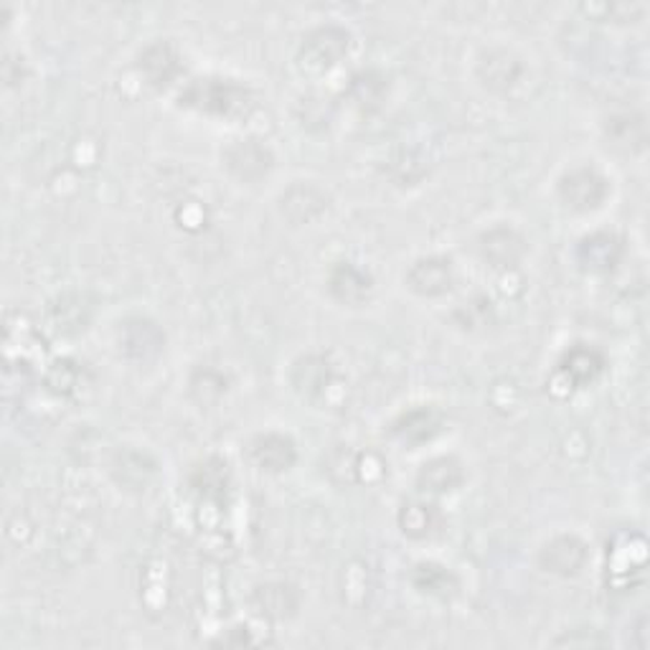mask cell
Masks as SVG:
<instances>
[{"label":"cell","instance_id":"obj_5","mask_svg":"<svg viewBox=\"0 0 650 650\" xmlns=\"http://www.w3.org/2000/svg\"><path fill=\"white\" fill-rule=\"evenodd\" d=\"M163 345H166V335L151 318L135 316L120 326V349L128 359L151 361L163 351Z\"/></svg>","mask_w":650,"mask_h":650},{"label":"cell","instance_id":"obj_21","mask_svg":"<svg viewBox=\"0 0 650 650\" xmlns=\"http://www.w3.org/2000/svg\"><path fill=\"white\" fill-rule=\"evenodd\" d=\"M155 473V463L140 450H120L112 460V475L130 491H145Z\"/></svg>","mask_w":650,"mask_h":650},{"label":"cell","instance_id":"obj_15","mask_svg":"<svg viewBox=\"0 0 650 650\" xmlns=\"http://www.w3.org/2000/svg\"><path fill=\"white\" fill-rule=\"evenodd\" d=\"M191 491L206 504L227 506L229 488H232V473H229L227 460L221 458H209L191 473Z\"/></svg>","mask_w":650,"mask_h":650},{"label":"cell","instance_id":"obj_1","mask_svg":"<svg viewBox=\"0 0 650 650\" xmlns=\"http://www.w3.org/2000/svg\"><path fill=\"white\" fill-rule=\"evenodd\" d=\"M178 102L213 118H240L252 107V92L234 79L203 77L188 81Z\"/></svg>","mask_w":650,"mask_h":650},{"label":"cell","instance_id":"obj_12","mask_svg":"<svg viewBox=\"0 0 650 650\" xmlns=\"http://www.w3.org/2000/svg\"><path fill=\"white\" fill-rule=\"evenodd\" d=\"M605 372V356L597 349H592L587 343L572 345L559 361V374L566 378V384H572L574 389H584V386L595 384Z\"/></svg>","mask_w":650,"mask_h":650},{"label":"cell","instance_id":"obj_8","mask_svg":"<svg viewBox=\"0 0 650 650\" xmlns=\"http://www.w3.org/2000/svg\"><path fill=\"white\" fill-rule=\"evenodd\" d=\"M587 544L580 537L564 533V537L551 539L549 544L541 549L539 562L547 572L559 574V577H574L582 572V566L587 564Z\"/></svg>","mask_w":650,"mask_h":650},{"label":"cell","instance_id":"obj_9","mask_svg":"<svg viewBox=\"0 0 650 650\" xmlns=\"http://www.w3.org/2000/svg\"><path fill=\"white\" fill-rule=\"evenodd\" d=\"M250 458L260 471L285 473L290 471L295 460H298V450H295V442L287 438V434L267 432L257 434V438L250 442Z\"/></svg>","mask_w":650,"mask_h":650},{"label":"cell","instance_id":"obj_25","mask_svg":"<svg viewBox=\"0 0 650 650\" xmlns=\"http://www.w3.org/2000/svg\"><path fill=\"white\" fill-rule=\"evenodd\" d=\"M333 382V366L323 356H306L293 368V384L302 397H318Z\"/></svg>","mask_w":650,"mask_h":650},{"label":"cell","instance_id":"obj_19","mask_svg":"<svg viewBox=\"0 0 650 650\" xmlns=\"http://www.w3.org/2000/svg\"><path fill=\"white\" fill-rule=\"evenodd\" d=\"M445 516L430 500H407L399 511V526L409 539H430L442 529Z\"/></svg>","mask_w":650,"mask_h":650},{"label":"cell","instance_id":"obj_7","mask_svg":"<svg viewBox=\"0 0 650 650\" xmlns=\"http://www.w3.org/2000/svg\"><path fill=\"white\" fill-rule=\"evenodd\" d=\"M137 69L151 87L168 89L184 74V64H180V56L170 41H155L140 54Z\"/></svg>","mask_w":650,"mask_h":650},{"label":"cell","instance_id":"obj_26","mask_svg":"<svg viewBox=\"0 0 650 650\" xmlns=\"http://www.w3.org/2000/svg\"><path fill=\"white\" fill-rule=\"evenodd\" d=\"M46 386L59 397H74L87 386V368L71 359H62L48 368Z\"/></svg>","mask_w":650,"mask_h":650},{"label":"cell","instance_id":"obj_24","mask_svg":"<svg viewBox=\"0 0 650 650\" xmlns=\"http://www.w3.org/2000/svg\"><path fill=\"white\" fill-rule=\"evenodd\" d=\"M605 135L615 147L625 153H640L646 147V122L640 114H613L605 125Z\"/></svg>","mask_w":650,"mask_h":650},{"label":"cell","instance_id":"obj_14","mask_svg":"<svg viewBox=\"0 0 650 650\" xmlns=\"http://www.w3.org/2000/svg\"><path fill=\"white\" fill-rule=\"evenodd\" d=\"M465 481L463 463L452 455H440L427 460V463L419 467L417 475V488L422 493H430V496H445V493L458 491Z\"/></svg>","mask_w":650,"mask_h":650},{"label":"cell","instance_id":"obj_3","mask_svg":"<svg viewBox=\"0 0 650 650\" xmlns=\"http://www.w3.org/2000/svg\"><path fill=\"white\" fill-rule=\"evenodd\" d=\"M559 196L572 211L590 213L599 209L610 196V184L592 168H577L559 180Z\"/></svg>","mask_w":650,"mask_h":650},{"label":"cell","instance_id":"obj_11","mask_svg":"<svg viewBox=\"0 0 650 650\" xmlns=\"http://www.w3.org/2000/svg\"><path fill=\"white\" fill-rule=\"evenodd\" d=\"M394 434L409 448H419L425 442H432L438 434L445 430V417L434 407H417L401 415L394 422Z\"/></svg>","mask_w":650,"mask_h":650},{"label":"cell","instance_id":"obj_20","mask_svg":"<svg viewBox=\"0 0 650 650\" xmlns=\"http://www.w3.org/2000/svg\"><path fill=\"white\" fill-rule=\"evenodd\" d=\"M279 203H283V213L287 219L295 224H308L326 211L328 196L312 184H295Z\"/></svg>","mask_w":650,"mask_h":650},{"label":"cell","instance_id":"obj_18","mask_svg":"<svg viewBox=\"0 0 650 650\" xmlns=\"http://www.w3.org/2000/svg\"><path fill=\"white\" fill-rule=\"evenodd\" d=\"M252 605L254 610L269 617V620H285V617H293L295 610H298L300 597L298 590L290 587V584L269 582L260 584V587L252 592Z\"/></svg>","mask_w":650,"mask_h":650},{"label":"cell","instance_id":"obj_2","mask_svg":"<svg viewBox=\"0 0 650 650\" xmlns=\"http://www.w3.org/2000/svg\"><path fill=\"white\" fill-rule=\"evenodd\" d=\"M351 36L339 26H320L310 31L300 46V67L308 74H326L339 67L343 56L349 54Z\"/></svg>","mask_w":650,"mask_h":650},{"label":"cell","instance_id":"obj_22","mask_svg":"<svg viewBox=\"0 0 650 650\" xmlns=\"http://www.w3.org/2000/svg\"><path fill=\"white\" fill-rule=\"evenodd\" d=\"M411 584H415L422 595H430L438 599H452L460 590V582L455 574H452L448 566L434 564V562L417 564L415 572H411Z\"/></svg>","mask_w":650,"mask_h":650},{"label":"cell","instance_id":"obj_6","mask_svg":"<svg viewBox=\"0 0 650 650\" xmlns=\"http://www.w3.org/2000/svg\"><path fill=\"white\" fill-rule=\"evenodd\" d=\"M625 254V244L613 232H595L577 244V262L584 273L605 275L620 265Z\"/></svg>","mask_w":650,"mask_h":650},{"label":"cell","instance_id":"obj_4","mask_svg":"<svg viewBox=\"0 0 650 650\" xmlns=\"http://www.w3.org/2000/svg\"><path fill=\"white\" fill-rule=\"evenodd\" d=\"M224 163L234 178L244 180V184H254V180L265 178L273 170L275 155L262 140L246 137L229 147L224 153Z\"/></svg>","mask_w":650,"mask_h":650},{"label":"cell","instance_id":"obj_13","mask_svg":"<svg viewBox=\"0 0 650 650\" xmlns=\"http://www.w3.org/2000/svg\"><path fill=\"white\" fill-rule=\"evenodd\" d=\"M407 285L411 293L422 295V298H440V295L450 293L452 287L450 260H442V257L417 260L407 273Z\"/></svg>","mask_w":650,"mask_h":650},{"label":"cell","instance_id":"obj_29","mask_svg":"<svg viewBox=\"0 0 650 650\" xmlns=\"http://www.w3.org/2000/svg\"><path fill=\"white\" fill-rule=\"evenodd\" d=\"M584 13H607L617 15L615 23H636L640 15L646 13V5H628V3H615V5H582Z\"/></svg>","mask_w":650,"mask_h":650},{"label":"cell","instance_id":"obj_10","mask_svg":"<svg viewBox=\"0 0 650 650\" xmlns=\"http://www.w3.org/2000/svg\"><path fill=\"white\" fill-rule=\"evenodd\" d=\"M481 254L491 267L511 269L526 254V240L511 227H493L481 236Z\"/></svg>","mask_w":650,"mask_h":650},{"label":"cell","instance_id":"obj_23","mask_svg":"<svg viewBox=\"0 0 650 650\" xmlns=\"http://www.w3.org/2000/svg\"><path fill=\"white\" fill-rule=\"evenodd\" d=\"M521 71H524L521 62L508 52H488L481 59V67H478L481 79L491 89H496V92H506L508 87H514L518 77H521Z\"/></svg>","mask_w":650,"mask_h":650},{"label":"cell","instance_id":"obj_27","mask_svg":"<svg viewBox=\"0 0 650 650\" xmlns=\"http://www.w3.org/2000/svg\"><path fill=\"white\" fill-rule=\"evenodd\" d=\"M52 323L56 331L67 335L85 331L89 323V306H85L79 295H67L52 308Z\"/></svg>","mask_w":650,"mask_h":650},{"label":"cell","instance_id":"obj_16","mask_svg":"<svg viewBox=\"0 0 650 650\" xmlns=\"http://www.w3.org/2000/svg\"><path fill=\"white\" fill-rule=\"evenodd\" d=\"M372 275L353 265V262H339L331 269V277H328V290L343 306H359V302H364L368 293H372Z\"/></svg>","mask_w":650,"mask_h":650},{"label":"cell","instance_id":"obj_28","mask_svg":"<svg viewBox=\"0 0 650 650\" xmlns=\"http://www.w3.org/2000/svg\"><path fill=\"white\" fill-rule=\"evenodd\" d=\"M224 376L217 374V372H196L191 378V392L194 397H199L201 401H209V399H217L221 392H224Z\"/></svg>","mask_w":650,"mask_h":650},{"label":"cell","instance_id":"obj_17","mask_svg":"<svg viewBox=\"0 0 650 650\" xmlns=\"http://www.w3.org/2000/svg\"><path fill=\"white\" fill-rule=\"evenodd\" d=\"M349 100L353 102L359 112L374 114L384 107L386 97H389V79L376 69L356 71L349 81Z\"/></svg>","mask_w":650,"mask_h":650}]
</instances>
